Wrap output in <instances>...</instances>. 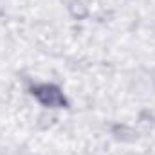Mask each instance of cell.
<instances>
[{"label":"cell","mask_w":155,"mask_h":155,"mask_svg":"<svg viewBox=\"0 0 155 155\" xmlns=\"http://www.w3.org/2000/svg\"><path fill=\"white\" fill-rule=\"evenodd\" d=\"M36 96H38V99L41 103H45V105H49V107H58V105L63 103V96H61L56 88H52V87H49V85L38 87V88H36Z\"/></svg>","instance_id":"1"}]
</instances>
